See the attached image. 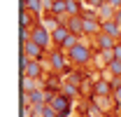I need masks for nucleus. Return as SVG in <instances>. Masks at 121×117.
I'll list each match as a JSON object with an SVG mask.
<instances>
[{"label": "nucleus", "instance_id": "nucleus-16", "mask_svg": "<svg viewBox=\"0 0 121 117\" xmlns=\"http://www.w3.org/2000/svg\"><path fill=\"white\" fill-rule=\"evenodd\" d=\"M42 5H44V0H28L23 7H26V10H30L33 14L37 16V14H40V10H42Z\"/></svg>", "mask_w": 121, "mask_h": 117}, {"label": "nucleus", "instance_id": "nucleus-14", "mask_svg": "<svg viewBox=\"0 0 121 117\" xmlns=\"http://www.w3.org/2000/svg\"><path fill=\"white\" fill-rule=\"evenodd\" d=\"M35 77H28V75H23V80H21V91L23 94H30V91H35Z\"/></svg>", "mask_w": 121, "mask_h": 117}, {"label": "nucleus", "instance_id": "nucleus-23", "mask_svg": "<svg viewBox=\"0 0 121 117\" xmlns=\"http://www.w3.org/2000/svg\"><path fill=\"white\" fill-rule=\"evenodd\" d=\"M109 2H112V5L117 7V10H121V0H109Z\"/></svg>", "mask_w": 121, "mask_h": 117}, {"label": "nucleus", "instance_id": "nucleus-2", "mask_svg": "<svg viewBox=\"0 0 121 117\" xmlns=\"http://www.w3.org/2000/svg\"><path fill=\"white\" fill-rule=\"evenodd\" d=\"M30 40H35V42L40 44V47H44L49 49L51 44H54V38H51V30L47 28V26H35V28H30Z\"/></svg>", "mask_w": 121, "mask_h": 117}, {"label": "nucleus", "instance_id": "nucleus-7", "mask_svg": "<svg viewBox=\"0 0 121 117\" xmlns=\"http://www.w3.org/2000/svg\"><path fill=\"white\" fill-rule=\"evenodd\" d=\"M95 12H98V16H100V21H107V19H114L117 7H114L109 0H105L103 5H98V7H95Z\"/></svg>", "mask_w": 121, "mask_h": 117}, {"label": "nucleus", "instance_id": "nucleus-25", "mask_svg": "<svg viewBox=\"0 0 121 117\" xmlns=\"http://www.w3.org/2000/svg\"><path fill=\"white\" fill-rule=\"evenodd\" d=\"M95 117H98V115H95Z\"/></svg>", "mask_w": 121, "mask_h": 117}, {"label": "nucleus", "instance_id": "nucleus-13", "mask_svg": "<svg viewBox=\"0 0 121 117\" xmlns=\"http://www.w3.org/2000/svg\"><path fill=\"white\" fill-rule=\"evenodd\" d=\"M51 14H56V16L68 14V0H54L51 2Z\"/></svg>", "mask_w": 121, "mask_h": 117}, {"label": "nucleus", "instance_id": "nucleus-10", "mask_svg": "<svg viewBox=\"0 0 121 117\" xmlns=\"http://www.w3.org/2000/svg\"><path fill=\"white\" fill-rule=\"evenodd\" d=\"M44 52H47V49H44V47H40L35 40H28V42H23V54H28L30 58H40Z\"/></svg>", "mask_w": 121, "mask_h": 117}, {"label": "nucleus", "instance_id": "nucleus-9", "mask_svg": "<svg viewBox=\"0 0 121 117\" xmlns=\"http://www.w3.org/2000/svg\"><path fill=\"white\" fill-rule=\"evenodd\" d=\"M112 91H114V84L109 80H98L93 84V94L95 96H112Z\"/></svg>", "mask_w": 121, "mask_h": 117}, {"label": "nucleus", "instance_id": "nucleus-1", "mask_svg": "<svg viewBox=\"0 0 121 117\" xmlns=\"http://www.w3.org/2000/svg\"><path fill=\"white\" fill-rule=\"evenodd\" d=\"M68 58L75 63V66H86L91 61V49H89V44L84 42V40H79V42L68 52Z\"/></svg>", "mask_w": 121, "mask_h": 117}, {"label": "nucleus", "instance_id": "nucleus-22", "mask_svg": "<svg viewBox=\"0 0 121 117\" xmlns=\"http://www.w3.org/2000/svg\"><path fill=\"white\" fill-rule=\"evenodd\" d=\"M114 58L121 61V44H119V42H117V47H114Z\"/></svg>", "mask_w": 121, "mask_h": 117}, {"label": "nucleus", "instance_id": "nucleus-19", "mask_svg": "<svg viewBox=\"0 0 121 117\" xmlns=\"http://www.w3.org/2000/svg\"><path fill=\"white\" fill-rule=\"evenodd\" d=\"M107 70H109V73H114L117 77H121V61H117V58H114V61L107 66Z\"/></svg>", "mask_w": 121, "mask_h": 117}, {"label": "nucleus", "instance_id": "nucleus-18", "mask_svg": "<svg viewBox=\"0 0 121 117\" xmlns=\"http://www.w3.org/2000/svg\"><path fill=\"white\" fill-rule=\"evenodd\" d=\"M68 14H82V10H79V0H68Z\"/></svg>", "mask_w": 121, "mask_h": 117}, {"label": "nucleus", "instance_id": "nucleus-4", "mask_svg": "<svg viewBox=\"0 0 121 117\" xmlns=\"http://www.w3.org/2000/svg\"><path fill=\"white\" fill-rule=\"evenodd\" d=\"M49 66L54 68V73H63L65 70V52L63 49H54V52H49Z\"/></svg>", "mask_w": 121, "mask_h": 117}, {"label": "nucleus", "instance_id": "nucleus-17", "mask_svg": "<svg viewBox=\"0 0 121 117\" xmlns=\"http://www.w3.org/2000/svg\"><path fill=\"white\" fill-rule=\"evenodd\" d=\"M63 94L75 96V94H77V82H72V80H70V82H65V84H63Z\"/></svg>", "mask_w": 121, "mask_h": 117}, {"label": "nucleus", "instance_id": "nucleus-12", "mask_svg": "<svg viewBox=\"0 0 121 117\" xmlns=\"http://www.w3.org/2000/svg\"><path fill=\"white\" fill-rule=\"evenodd\" d=\"M103 33H107V35H112V38L119 40L121 38V26L114 21V19H107V21H103Z\"/></svg>", "mask_w": 121, "mask_h": 117}, {"label": "nucleus", "instance_id": "nucleus-8", "mask_svg": "<svg viewBox=\"0 0 121 117\" xmlns=\"http://www.w3.org/2000/svg\"><path fill=\"white\" fill-rule=\"evenodd\" d=\"M117 42H119L117 38L107 35V33H103V30L95 35V44H98V49H114V47H117Z\"/></svg>", "mask_w": 121, "mask_h": 117}, {"label": "nucleus", "instance_id": "nucleus-21", "mask_svg": "<svg viewBox=\"0 0 121 117\" xmlns=\"http://www.w3.org/2000/svg\"><path fill=\"white\" fill-rule=\"evenodd\" d=\"M19 38H21V42H28V40H30V30L21 26V33H19Z\"/></svg>", "mask_w": 121, "mask_h": 117}, {"label": "nucleus", "instance_id": "nucleus-5", "mask_svg": "<svg viewBox=\"0 0 121 117\" xmlns=\"http://www.w3.org/2000/svg\"><path fill=\"white\" fill-rule=\"evenodd\" d=\"M65 26L70 28V33H75V35H84V16L82 14H68Z\"/></svg>", "mask_w": 121, "mask_h": 117}, {"label": "nucleus", "instance_id": "nucleus-20", "mask_svg": "<svg viewBox=\"0 0 121 117\" xmlns=\"http://www.w3.org/2000/svg\"><path fill=\"white\" fill-rule=\"evenodd\" d=\"M112 101H114L117 108H121V84H119V87H114V91H112Z\"/></svg>", "mask_w": 121, "mask_h": 117}, {"label": "nucleus", "instance_id": "nucleus-6", "mask_svg": "<svg viewBox=\"0 0 121 117\" xmlns=\"http://www.w3.org/2000/svg\"><path fill=\"white\" fill-rule=\"evenodd\" d=\"M21 73L28 75V77H42V63H40V58H28V63L21 68Z\"/></svg>", "mask_w": 121, "mask_h": 117}, {"label": "nucleus", "instance_id": "nucleus-11", "mask_svg": "<svg viewBox=\"0 0 121 117\" xmlns=\"http://www.w3.org/2000/svg\"><path fill=\"white\" fill-rule=\"evenodd\" d=\"M68 35H70V28H68L65 24H60L58 28L51 30V38H54V44H56V47H63V42H65Z\"/></svg>", "mask_w": 121, "mask_h": 117}, {"label": "nucleus", "instance_id": "nucleus-3", "mask_svg": "<svg viewBox=\"0 0 121 117\" xmlns=\"http://www.w3.org/2000/svg\"><path fill=\"white\" fill-rule=\"evenodd\" d=\"M51 105L56 108V112H58V117H68L70 115V110H72V103H70V96L68 94H54V98H51Z\"/></svg>", "mask_w": 121, "mask_h": 117}, {"label": "nucleus", "instance_id": "nucleus-15", "mask_svg": "<svg viewBox=\"0 0 121 117\" xmlns=\"http://www.w3.org/2000/svg\"><path fill=\"white\" fill-rule=\"evenodd\" d=\"M77 42H79V35H75V33H70V35L65 38V42H63V47H60V49H63V52L68 54V52H70V49H72V47H75Z\"/></svg>", "mask_w": 121, "mask_h": 117}, {"label": "nucleus", "instance_id": "nucleus-24", "mask_svg": "<svg viewBox=\"0 0 121 117\" xmlns=\"http://www.w3.org/2000/svg\"><path fill=\"white\" fill-rule=\"evenodd\" d=\"M117 117H121V112H119V115H117Z\"/></svg>", "mask_w": 121, "mask_h": 117}]
</instances>
